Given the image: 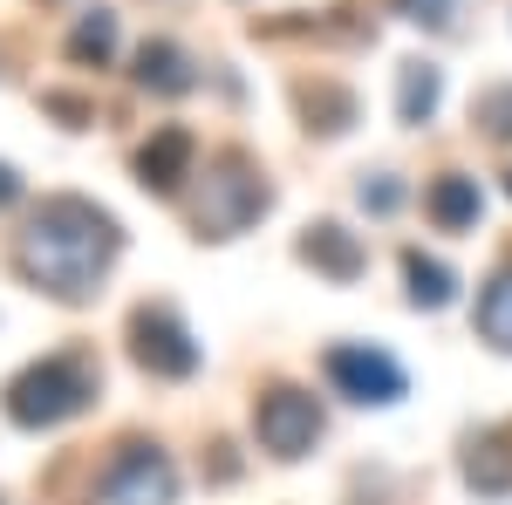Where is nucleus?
Here are the masks:
<instances>
[{"mask_svg": "<svg viewBox=\"0 0 512 505\" xmlns=\"http://www.w3.org/2000/svg\"><path fill=\"white\" fill-rule=\"evenodd\" d=\"M328 383L342 389L349 403H376V410H390V403L410 396L403 362L390 349H376V342H335L328 349Z\"/></svg>", "mask_w": 512, "mask_h": 505, "instance_id": "5", "label": "nucleus"}, {"mask_svg": "<svg viewBox=\"0 0 512 505\" xmlns=\"http://www.w3.org/2000/svg\"><path fill=\"white\" fill-rule=\"evenodd\" d=\"M431 219H437V233H472L478 226V212H485V198H478V178H465V171H444L431 185Z\"/></svg>", "mask_w": 512, "mask_h": 505, "instance_id": "11", "label": "nucleus"}, {"mask_svg": "<svg viewBox=\"0 0 512 505\" xmlns=\"http://www.w3.org/2000/svg\"><path fill=\"white\" fill-rule=\"evenodd\" d=\"M123 253V233L117 219L103 212V205H89L76 192H55L35 205V219H28V233L14 246V267L28 287H41L48 301H62V308H82L96 287H103V273L117 267Z\"/></svg>", "mask_w": 512, "mask_h": 505, "instance_id": "1", "label": "nucleus"}, {"mask_svg": "<svg viewBox=\"0 0 512 505\" xmlns=\"http://www.w3.org/2000/svg\"><path fill=\"white\" fill-rule=\"evenodd\" d=\"M478 335L499 355H512V267L485 280V294H478Z\"/></svg>", "mask_w": 512, "mask_h": 505, "instance_id": "15", "label": "nucleus"}, {"mask_svg": "<svg viewBox=\"0 0 512 505\" xmlns=\"http://www.w3.org/2000/svg\"><path fill=\"white\" fill-rule=\"evenodd\" d=\"M130 355H137V369L144 376H164V383H185L198 376V342L192 328L178 321V308H137L130 314Z\"/></svg>", "mask_w": 512, "mask_h": 505, "instance_id": "6", "label": "nucleus"}, {"mask_svg": "<svg viewBox=\"0 0 512 505\" xmlns=\"http://www.w3.org/2000/svg\"><path fill=\"white\" fill-rule=\"evenodd\" d=\"M192 157H198V144H192V130H178V123H164L158 137L137 151V185L144 192H158V198H171L185 178H192Z\"/></svg>", "mask_w": 512, "mask_h": 505, "instance_id": "8", "label": "nucleus"}, {"mask_svg": "<svg viewBox=\"0 0 512 505\" xmlns=\"http://www.w3.org/2000/svg\"><path fill=\"white\" fill-rule=\"evenodd\" d=\"M41 103H48V110H55L62 123H69V130H82V123H89V103H82V96H62V89H48Z\"/></svg>", "mask_w": 512, "mask_h": 505, "instance_id": "21", "label": "nucleus"}, {"mask_svg": "<svg viewBox=\"0 0 512 505\" xmlns=\"http://www.w3.org/2000/svg\"><path fill=\"white\" fill-rule=\"evenodd\" d=\"M274 205V192H267V178L246 164L239 151L212 157L205 164V185H198V205H192V226L198 239H239L260 212Z\"/></svg>", "mask_w": 512, "mask_h": 505, "instance_id": "3", "label": "nucleus"}, {"mask_svg": "<svg viewBox=\"0 0 512 505\" xmlns=\"http://www.w3.org/2000/svg\"><path fill=\"white\" fill-rule=\"evenodd\" d=\"M362 205H369V212H396V205H403V185H396V178H376V185L362 178Z\"/></svg>", "mask_w": 512, "mask_h": 505, "instance_id": "20", "label": "nucleus"}, {"mask_svg": "<svg viewBox=\"0 0 512 505\" xmlns=\"http://www.w3.org/2000/svg\"><path fill=\"white\" fill-rule=\"evenodd\" d=\"M89 505H178V465L164 458L158 444L130 437V444H117V458L103 465Z\"/></svg>", "mask_w": 512, "mask_h": 505, "instance_id": "4", "label": "nucleus"}, {"mask_svg": "<svg viewBox=\"0 0 512 505\" xmlns=\"http://www.w3.org/2000/svg\"><path fill=\"white\" fill-rule=\"evenodd\" d=\"M506 192H512V178H506Z\"/></svg>", "mask_w": 512, "mask_h": 505, "instance_id": "23", "label": "nucleus"}, {"mask_svg": "<svg viewBox=\"0 0 512 505\" xmlns=\"http://www.w3.org/2000/svg\"><path fill=\"white\" fill-rule=\"evenodd\" d=\"M96 403V362L89 355H41L7 383V417L21 430H55Z\"/></svg>", "mask_w": 512, "mask_h": 505, "instance_id": "2", "label": "nucleus"}, {"mask_svg": "<svg viewBox=\"0 0 512 505\" xmlns=\"http://www.w3.org/2000/svg\"><path fill=\"white\" fill-rule=\"evenodd\" d=\"M403 21H417V28H451L458 21V0H390Z\"/></svg>", "mask_w": 512, "mask_h": 505, "instance_id": "19", "label": "nucleus"}, {"mask_svg": "<svg viewBox=\"0 0 512 505\" xmlns=\"http://www.w3.org/2000/svg\"><path fill=\"white\" fill-rule=\"evenodd\" d=\"M110 55H117V14L89 7V14H82L76 28H69V62H82V69L96 62V69H103Z\"/></svg>", "mask_w": 512, "mask_h": 505, "instance_id": "16", "label": "nucleus"}, {"mask_svg": "<svg viewBox=\"0 0 512 505\" xmlns=\"http://www.w3.org/2000/svg\"><path fill=\"white\" fill-rule=\"evenodd\" d=\"M465 485L485 492V499H506L512 492V430H492L465 451Z\"/></svg>", "mask_w": 512, "mask_h": 505, "instance_id": "12", "label": "nucleus"}, {"mask_svg": "<svg viewBox=\"0 0 512 505\" xmlns=\"http://www.w3.org/2000/svg\"><path fill=\"white\" fill-rule=\"evenodd\" d=\"M301 260L315 273H328V280H355V273L369 267V260H362V239H355L349 226H335V219H321V226L301 233Z\"/></svg>", "mask_w": 512, "mask_h": 505, "instance_id": "9", "label": "nucleus"}, {"mask_svg": "<svg viewBox=\"0 0 512 505\" xmlns=\"http://www.w3.org/2000/svg\"><path fill=\"white\" fill-rule=\"evenodd\" d=\"M478 123H485V137L512 144V89H485L478 96Z\"/></svg>", "mask_w": 512, "mask_h": 505, "instance_id": "18", "label": "nucleus"}, {"mask_svg": "<svg viewBox=\"0 0 512 505\" xmlns=\"http://www.w3.org/2000/svg\"><path fill=\"white\" fill-rule=\"evenodd\" d=\"M130 76H137V89H151V96H185V89H198V69L178 41H144Z\"/></svg>", "mask_w": 512, "mask_h": 505, "instance_id": "10", "label": "nucleus"}, {"mask_svg": "<svg viewBox=\"0 0 512 505\" xmlns=\"http://www.w3.org/2000/svg\"><path fill=\"white\" fill-rule=\"evenodd\" d=\"M301 110L315 117V130L342 137V130L355 123V96H349V89H335V82H308V89H301Z\"/></svg>", "mask_w": 512, "mask_h": 505, "instance_id": "17", "label": "nucleus"}, {"mask_svg": "<svg viewBox=\"0 0 512 505\" xmlns=\"http://www.w3.org/2000/svg\"><path fill=\"white\" fill-rule=\"evenodd\" d=\"M14 198H21V171H14V164H0V212H7Z\"/></svg>", "mask_w": 512, "mask_h": 505, "instance_id": "22", "label": "nucleus"}, {"mask_svg": "<svg viewBox=\"0 0 512 505\" xmlns=\"http://www.w3.org/2000/svg\"><path fill=\"white\" fill-rule=\"evenodd\" d=\"M403 280H410V308H451V294H458V273L444 267V260H424L417 246L403 253Z\"/></svg>", "mask_w": 512, "mask_h": 505, "instance_id": "13", "label": "nucleus"}, {"mask_svg": "<svg viewBox=\"0 0 512 505\" xmlns=\"http://www.w3.org/2000/svg\"><path fill=\"white\" fill-rule=\"evenodd\" d=\"M253 430H260V451H274V458H308L315 437H321V403L294 383H274L253 403Z\"/></svg>", "mask_w": 512, "mask_h": 505, "instance_id": "7", "label": "nucleus"}, {"mask_svg": "<svg viewBox=\"0 0 512 505\" xmlns=\"http://www.w3.org/2000/svg\"><path fill=\"white\" fill-rule=\"evenodd\" d=\"M437 96H444V76H437L431 62H403V76H396V117L403 123H431Z\"/></svg>", "mask_w": 512, "mask_h": 505, "instance_id": "14", "label": "nucleus"}]
</instances>
